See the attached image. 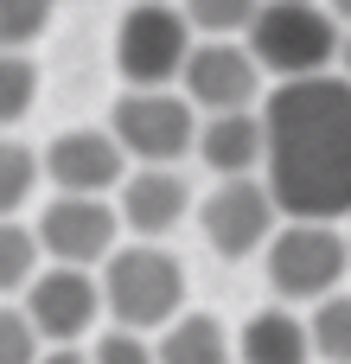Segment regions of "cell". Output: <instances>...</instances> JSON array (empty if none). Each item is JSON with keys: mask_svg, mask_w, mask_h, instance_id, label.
Here are the masks:
<instances>
[{"mask_svg": "<svg viewBox=\"0 0 351 364\" xmlns=\"http://www.w3.org/2000/svg\"><path fill=\"white\" fill-rule=\"evenodd\" d=\"M115 211H122V230H134V237L153 243V237H166V230L185 224L192 186H185L179 166H134V173L115 186Z\"/></svg>", "mask_w": 351, "mask_h": 364, "instance_id": "cell-12", "label": "cell"}, {"mask_svg": "<svg viewBox=\"0 0 351 364\" xmlns=\"http://www.w3.org/2000/svg\"><path fill=\"white\" fill-rule=\"evenodd\" d=\"M38 243L51 262H83L96 269L109 250H115V230H122V211L102 205V192H58L45 211H38Z\"/></svg>", "mask_w": 351, "mask_h": 364, "instance_id": "cell-9", "label": "cell"}, {"mask_svg": "<svg viewBox=\"0 0 351 364\" xmlns=\"http://www.w3.org/2000/svg\"><path fill=\"white\" fill-rule=\"evenodd\" d=\"M256 6L262 0H185V19L198 38H237V32H249Z\"/></svg>", "mask_w": 351, "mask_h": 364, "instance_id": "cell-20", "label": "cell"}, {"mask_svg": "<svg viewBox=\"0 0 351 364\" xmlns=\"http://www.w3.org/2000/svg\"><path fill=\"white\" fill-rule=\"evenodd\" d=\"M307 333H313V358L351 364V294H345V288H333L326 301H313Z\"/></svg>", "mask_w": 351, "mask_h": 364, "instance_id": "cell-17", "label": "cell"}, {"mask_svg": "<svg viewBox=\"0 0 351 364\" xmlns=\"http://www.w3.org/2000/svg\"><path fill=\"white\" fill-rule=\"evenodd\" d=\"M339 38H345V26L320 0H262L256 19H249V51H256V64L275 83L333 70L339 64Z\"/></svg>", "mask_w": 351, "mask_h": 364, "instance_id": "cell-2", "label": "cell"}, {"mask_svg": "<svg viewBox=\"0 0 351 364\" xmlns=\"http://www.w3.org/2000/svg\"><path fill=\"white\" fill-rule=\"evenodd\" d=\"M237 364H313V333L288 307H262L237 333Z\"/></svg>", "mask_w": 351, "mask_h": 364, "instance_id": "cell-14", "label": "cell"}, {"mask_svg": "<svg viewBox=\"0 0 351 364\" xmlns=\"http://www.w3.org/2000/svg\"><path fill=\"white\" fill-rule=\"evenodd\" d=\"M102 314V282L83 262H51L26 282V320L45 346H77Z\"/></svg>", "mask_w": 351, "mask_h": 364, "instance_id": "cell-8", "label": "cell"}, {"mask_svg": "<svg viewBox=\"0 0 351 364\" xmlns=\"http://www.w3.org/2000/svg\"><path fill=\"white\" fill-rule=\"evenodd\" d=\"M51 6H58V0H0V45H6V51H26V45L51 26Z\"/></svg>", "mask_w": 351, "mask_h": 364, "instance_id": "cell-21", "label": "cell"}, {"mask_svg": "<svg viewBox=\"0 0 351 364\" xmlns=\"http://www.w3.org/2000/svg\"><path fill=\"white\" fill-rule=\"evenodd\" d=\"M90 358L96 364H153V339L134 333V326H115V333H102V346Z\"/></svg>", "mask_w": 351, "mask_h": 364, "instance_id": "cell-23", "label": "cell"}, {"mask_svg": "<svg viewBox=\"0 0 351 364\" xmlns=\"http://www.w3.org/2000/svg\"><path fill=\"white\" fill-rule=\"evenodd\" d=\"M262 179L281 218H351V77H281L262 102Z\"/></svg>", "mask_w": 351, "mask_h": 364, "instance_id": "cell-1", "label": "cell"}, {"mask_svg": "<svg viewBox=\"0 0 351 364\" xmlns=\"http://www.w3.org/2000/svg\"><path fill=\"white\" fill-rule=\"evenodd\" d=\"M153 364H237V339L217 314H173L153 339Z\"/></svg>", "mask_w": 351, "mask_h": 364, "instance_id": "cell-15", "label": "cell"}, {"mask_svg": "<svg viewBox=\"0 0 351 364\" xmlns=\"http://www.w3.org/2000/svg\"><path fill=\"white\" fill-rule=\"evenodd\" d=\"M192 45H198V32H192L185 6L141 0V6L122 13V32H115V70H122V83H134V90H160V83H179Z\"/></svg>", "mask_w": 351, "mask_h": 364, "instance_id": "cell-6", "label": "cell"}, {"mask_svg": "<svg viewBox=\"0 0 351 364\" xmlns=\"http://www.w3.org/2000/svg\"><path fill=\"white\" fill-rule=\"evenodd\" d=\"M45 173L58 192H102L109 198L128 179V154L109 128H70L45 147Z\"/></svg>", "mask_w": 351, "mask_h": 364, "instance_id": "cell-11", "label": "cell"}, {"mask_svg": "<svg viewBox=\"0 0 351 364\" xmlns=\"http://www.w3.org/2000/svg\"><path fill=\"white\" fill-rule=\"evenodd\" d=\"M339 77H351V32L339 38Z\"/></svg>", "mask_w": 351, "mask_h": 364, "instance_id": "cell-25", "label": "cell"}, {"mask_svg": "<svg viewBox=\"0 0 351 364\" xmlns=\"http://www.w3.org/2000/svg\"><path fill=\"white\" fill-rule=\"evenodd\" d=\"M345 243H351V224H345Z\"/></svg>", "mask_w": 351, "mask_h": 364, "instance_id": "cell-27", "label": "cell"}, {"mask_svg": "<svg viewBox=\"0 0 351 364\" xmlns=\"http://www.w3.org/2000/svg\"><path fill=\"white\" fill-rule=\"evenodd\" d=\"M38 364H96V358L77 352V346H51V352H38Z\"/></svg>", "mask_w": 351, "mask_h": 364, "instance_id": "cell-24", "label": "cell"}, {"mask_svg": "<svg viewBox=\"0 0 351 364\" xmlns=\"http://www.w3.org/2000/svg\"><path fill=\"white\" fill-rule=\"evenodd\" d=\"M38 173H45V160H38L26 141H0V218H13V211L32 198Z\"/></svg>", "mask_w": 351, "mask_h": 364, "instance_id": "cell-19", "label": "cell"}, {"mask_svg": "<svg viewBox=\"0 0 351 364\" xmlns=\"http://www.w3.org/2000/svg\"><path fill=\"white\" fill-rule=\"evenodd\" d=\"M262 147H269V134H262V115H256V109H211V115L198 122V141H192V154H198L217 179L256 173V166H262Z\"/></svg>", "mask_w": 351, "mask_h": 364, "instance_id": "cell-13", "label": "cell"}, {"mask_svg": "<svg viewBox=\"0 0 351 364\" xmlns=\"http://www.w3.org/2000/svg\"><path fill=\"white\" fill-rule=\"evenodd\" d=\"M198 224H205V243H211L217 256L243 262V256H256V250L275 237V224H281V205H275L269 179H256V173H237V179H217V192L198 205Z\"/></svg>", "mask_w": 351, "mask_h": 364, "instance_id": "cell-7", "label": "cell"}, {"mask_svg": "<svg viewBox=\"0 0 351 364\" xmlns=\"http://www.w3.org/2000/svg\"><path fill=\"white\" fill-rule=\"evenodd\" d=\"M333 13H339V26H351V0H326Z\"/></svg>", "mask_w": 351, "mask_h": 364, "instance_id": "cell-26", "label": "cell"}, {"mask_svg": "<svg viewBox=\"0 0 351 364\" xmlns=\"http://www.w3.org/2000/svg\"><path fill=\"white\" fill-rule=\"evenodd\" d=\"M38 256H45L38 230L0 218V301H6V294H26V282L38 275Z\"/></svg>", "mask_w": 351, "mask_h": 364, "instance_id": "cell-16", "label": "cell"}, {"mask_svg": "<svg viewBox=\"0 0 351 364\" xmlns=\"http://www.w3.org/2000/svg\"><path fill=\"white\" fill-rule=\"evenodd\" d=\"M179 90L192 96V109H256V90H262V64L249 45L237 38H198L185 70H179Z\"/></svg>", "mask_w": 351, "mask_h": 364, "instance_id": "cell-10", "label": "cell"}, {"mask_svg": "<svg viewBox=\"0 0 351 364\" xmlns=\"http://www.w3.org/2000/svg\"><path fill=\"white\" fill-rule=\"evenodd\" d=\"M262 262H269V288L281 301H326L351 275V243L333 218H288L262 243Z\"/></svg>", "mask_w": 351, "mask_h": 364, "instance_id": "cell-4", "label": "cell"}, {"mask_svg": "<svg viewBox=\"0 0 351 364\" xmlns=\"http://www.w3.org/2000/svg\"><path fill=\"white\" fill-rule=\"evenodd\" d=\"M45 339L26 320V307H0V364H38Z\"/></svg>", "mask_w": 351, "mask_h": 364, "instance_id": "cell-22", "label": "cell"}, {"mask_svg": "<svg viewBox=\"0 0 351 364\" xmlns=\"http://www.w3.org/2000/svg\"><path fill=\"white\" fill-rule=\"evenodd\" d=\"M38 102V64L26 51H6L0 45V128L26 122V109Z\"/></svg>", "mask_w": 351, "mask_h": 364, "instance_id": "cell-18", "label": "cell"}, {"mask_svg": "<svg viewBox=\"0 0 351 364\" xmlns=\"http://www.w3.org/2000/svg\"><path fill=\"white\" fill-rule=\"evenodd\" d=\"M102 307L115 314V326L160 333L173 314H185V269H179V256L153 250L147 237L128 243V250H109L102 256Z\"/></svg>", "mask_w": 351, "mask_h": 364, "instance_id": "cell-3", "label": "cell"}, {"mask_svg": "<svg viewBox=\"0 0 351 364\" xmlns=\"http://www.w3.org/2000/svg\"><path fill=\"white\" fill-rule=\"evenodd\" d=\"M109 134L122 141L128 160H141V166H173V160H185L192 141H198V109H192V96L173 90V83H160V90H134V83H128L122 102L109 109Z\"/></svg>", "mask_w": 351, "mask_h": 364, "instance_id": "cell-5", "label": "cell"}]
</instances>
